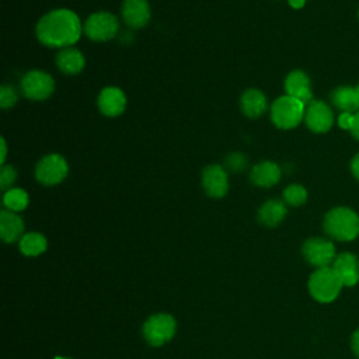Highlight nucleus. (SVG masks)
Returning a JSON list of instances; mask_svg holds the SVG:
<instances>
[{"label":"nucleus","instance_id":"obj_3","mask_svg":"<svg viewBox=\"0 0 359 359\" xmlns=\"http://www.w3.org/2000/svg\"><path fill=\"white\" fill-rule=\"evenodd\" d=\"M342 287L344 286L339 278L337 276L335 271L331 266L314 269L310 273L309 282H307V289L310 296L316 302L323 304H328L337 300Z\"/></svg>","mask_w":359,"mask_h":359},{"label":"nucleus","instance_id":"obj_25","mask_svg":"<svg viewBox=\"0 0 359 359\" xmlns=\"http://www.w3.org/2000/svg\"><path fill=\"white\" fill-rule=\"evenodd\" d=\"M18 100V93L11 84H3L0 88V107L3 109L13 108Z\"/></svg>","mask_w":359,"mask_h":359},{"label":"nucleus","instance_id":"obj_18","mask_svg":"<svg viewBox=\"0 0 359 359\" xmlns=\"http://www.w3.org/2000/svg\"><path fill=\"white\" fill-rule=\"evenodd\" d=\"M55 63L63 74L74 76V74L81 73V70L86 66V59H84V55L79 49L69 46V48L60 49L56 53Z\"/></svg>","mask_w":359,"mask_h":359},{"label":"nucleus","instance_id":"obj_8","mask_svg":"<svg viewBox=\"0 0 359 359\" xmlns=\"http://www.w3.org/2000/svg\"><path fill=\"white\" fill-rule=\"evenodd\" d=\"M119 31V21L118 18L108 13V11H97L87 17L83 32L87 38H90L94 42H107Z\"/></svg>","mask_w":359,"mask_h":359},{"label":"nucleus","instance_id":"obj_2","mask_svg":"<svg viewBox=\"0 0 359 359\" xmlns=\"http://www.w3.org/2000/svg\"><path fill=\"white\" fill-rule=\"evenodd\" d=\"M323 230L331 240L353 241L359 237V215L348 206H335L324 215Z\"/></svg>","mask_w":359,"mask_h":359},{"label":"nucleus","instance_id":"obj_4","mask_svg":"<svg viewBox=\"0 0 359 359\" xmlns=\"http://www.w3.org/2000/svg\"><path fill=\"white\" fill-rule=\"evenodd\" d=\"M306 104L290 95L278 97L269 108L271 121L279 129H293L304 119Z\"/></svg>","mask_w":359,"mask_h":359},{"label":"nucleus","instance_id":"obj_15","mask_svg":"<svg viewBox=\"0 0 359 359\" xmlns=\"http://www.w3.org/2000/svg\"><path fill=\"white\" fill-rule=\"evenodd\" d=\"M285 91L286 95L297 98L303 104H309L313 101L311 81L306 72L303 70H292L285 79Z\"/></svg>","mask_w":359,"mask_h":359},{"label":"nucleus","instance_id":"obj_26","mask_svg":"<svg viewBox=\"0 0 359 359\" xmlns=\"http://www.w3.org/2000/svg\"><path fill=\"white\" fill-rule=\"evenodd\" d=\"M224 167L233 172H240L247 167V157L243 153L233 151L226 156Z\"/></svg>","mask_w":359,"mask_h":359},{"label":"nucleus","instance_id":"obj_35","mask_svg":"<svg viewBox=\"0 0 359 359\" xmlns=\"http://www.w3.org/2000/svg\"><path fill=\"white\" fill-rule=\"evenodd\" d=\"M53 359H72V358H66V356H55Z\"/></svg>","mask_w":359,"mask_h":359},{"label":"nucleus","instance_id":"obj_32","mask_svg":"<svg viewBox=\"0 0 359 359\" xmlns=\"http://www.w3.org/2000/svg\"><path fill=\"white\" fill-rule=\"evenodd\" d=\"M306 1H307V0H287L289 6H290L292 8H294V10H300V8H303V7H304V4H306Z\"/></svg>","mask_w":359,"mask_h":359},{"label":"nucleus","instance_id":"obj_5","mask_svg":"<svg viewBox=\"0 0 359 359\" xmlns=\"http://www.w3.org/2000/svg\"><path fill=\"white\" fill-rule=\"evenodd\" d=\"M177 332V321L168 313L151 314L142 325V335L144 341L154 348L170 342Z\"/></svg>","mask_w":359,"mask_h":359},{"label":"nucleus","instance_id":"obj_1","mask_svg":"<svg viewBox=\"0 0 359 359\" xmlns=\"http://www.w3.org/2000/svg\"><path fill=\"white\" fill-rule=\"evenodd\" d=\"M83 32L79 15L67 8H56L42 15L35 27L36 39L48 48H69Z\"/></svg>","mask_w":359,"mask_h":359},{"label":"nucleus","instance_id":"obj_21","mask_svg":"<svg viewBox=\"0 0 359 359\" xmlns=\"http://www.w3.org/2000/svg\"><path fill=\"white\" fill-rule=\"evenodd\" d=\"M331 104L341 112H356L359 111V102L356 88L351 86H338L330 94Z\"/></svg>","mask_w":359,"mask_h":359},{"label":"nucleus","instance_id":"obj_10","mask_svg":"<svg viewBox=\"0 0 359 359\" xmlns=\"http://www.w3.org/2000/svg\"><path fill=\"white\" fill-rule=\"evenodd\" d=\"M303 121L311 132L325 133L334 125V112L327 102L321 100H313L306 105Z\"/></svg>","mask_w":359,"mask_h":359},{"label":"nucleus","instance_id":"obj_34","mask_svg":"<svg viewBox=\"0 0 359 359\" xmlns=\"http://www.w3.org/2000/svg\"><path fill=\"white\" fill-rule=\"evenodd\" d=\"M355 88H356V95H358V102H359V83H358V86Z\"/></svg>","mask_w":359,"mask_h":359},{"label":"nucleus","instance_id":"obj_14","mask_svg":"<svg viewBox=\"0 0 359 359\" xmlns=\"http://www.w3.org/2000/svg\"><path fill=\"white\" fill-rule=\"evenodd\" d=\"M97 107L100 112L105 116H119L126 108V95L119 87H105L98 94Z\"/></svg>","mask_w":359,"mask_h":359},{"label":"nucleus","instance_id":"obj_19","mask_svg":"<svg viewBox=\"0 0 359 359\" xmlns=\"http://www.w3.org/2000/svg\"><path fill=\"white\" fill-rule=\"evenodd\" d=\"M0 236L7 244L20 241V238L24 236V220L18 216V213L7 209L0 212Z\"/></svg>","mask_w":359,"mask_h":359},{"label":"nucleus","instance_id":"obj_33","mask_svg":"<svg viewBox=\"0 0 359 359\" xmlns=\"http://www.w3.org/2000/svg\"><path fill=\"white\" fill-rule=\"evenodd\" d=\"M1 164H6V157H7V143L6 139L1 137Z\"/></svg>","mask_w":359,"mask_h":359},{"label":"nucleus","instance_id":"obj_27","mask_svg":"<svg viewBox=\"0 0 359 359\" xmlns=\"http://www.w3.org/2000/svg\"><path fill=\"white\" fill-rule=\"evenodd\" d=\"M17 180V171L13 165H7L3 164L1 170H0V188L3 191H7L11 188V185L15 182Z\"/></svg>","mask_w":359,"mask_h":359},{"label":"nucleus","instance_id":"obj_7","mask_svg":"<svg viewBox=\"0 0 359 359\" xmlns=\"http://www.w3.org/2000/svg\"><path fill=\"white\" fill-rule=\"evenodd\" d=\"M20 88L25 98L31 101H43L53 94L55 80L49 73L34 69L21 77Z\"/></svg>","mask_w":359,"mask_h":359},{"label":"nucleus","instance_id":"obj_29","mask_svg":"<svg viewBox=\"0 0 359 359\" xmlns=\"http://www.w3.org/2000/svg\"><path fill=\"white\" fill-rule=\"evenodd\" d=\"M351 351L356 359H359V327L351 335Z\"/></svg>","mask_w":359,"mask_h":359},{"label":"nucleus","instance_id":"obj_31","mask_svg":"<svg viewBox=\"0 0 359 359\" xmlns=\"http://www.w3.org/2000/svg\"><path fill=\"white\" fill-rule=\"evenodd\" d=\"M349 168H351V174L359 181V153H356L352 160H351V164H349Z\"/></svg>","mask_w":359,"mask_h":359},{"label":"nucleus","instance_id":"obj_23","mask_svg":"<svg viewBox=\"0 0 359 359\" xmlns=\"http://www.w3.org/2000/svg\"><path fill=\"white\" fill-rule=\"evenodd\" d=\"M28 203H29V196L22 188H10L4 192L3 205L7 210L18 213L25 210Z\"/></svg>","mask_w":359,"mask_h":359},{"label":"nucleus","instance_id":"obj_17","mask_svg":"<svg viewBox=\"0 0 359 359\" xmlns=\"http://www.w3.org/2000/svg\"><path fill=\"white\" fill-rule=\"evenodd\" d=\"M241 112L251 119L262 116L268 109L266 95L257 88H248L241 94L240 98Z\"/></svg>","mask_w":359,"mask_h":359},{"label":"nucleus","instance_id":"obj_28","mask_svg":"<svg viewBox=\"0 0 359 359\" xmlns=\"http://www.w3.org/2000/svg\"><path fill=\"white\" fill-rule=\"evenodd\" d=\"M353 114L355 112H341L337 118L338 126L345 129V130H349L351 126H352V122H353Z\"/></svg>","mask_w":359,"mask_h":359},{"label":"nucleus","instance_id":"obj_11","mask_svg":"<svg viewBox=\"0 0 359 359\" xmlns=\"http://www.w3.org/2000/svg\"><path fill=\"white\" fill-rule=\"evenodd\" d=\"M202 187L208 196L223 198L229 191V175L223 165L209 164L202 171Z\"/></svg>","mask_w":359,"mask_h":359},{"label":"nucleus","instance_id":"obj_13","mask_svg":"<svg viewBox=\"0 0 359 359\" xmlns=\"http://www.w3.org/2000/svg\"><path fill=\"white\" fill-rule=\"evenodd\" d=\"M123 22L132 29H140L151 18V10L147 0H123L121 8Z\"/></svg>","mask_w":359,"mask_h":359},{"label":"nucleus","instance_id":"obj_16","mask_svg":"<svg viewBox=\"0 0 359 359\" xmlns=\"http://www.w3.org/2000/svg\"><path fill=\"white\" fill-rule=\"evenodd\" d=\"M282 177L280 167L272 160H264L255 164L250 171V181L259 188L275 187Z\"/></svg>","mask_w":359,"mask_h":359},{"label":"nucleus","instance_id":"obj_9","mask_svg":"<svg viewBox=\"0 0 359 359\" xmlns=\"http://www.w3.org/2000/svg\"><path fill=\"white\" fill-rule=\"evenodd\" d=\"M69 172L67 161L57 153L43 156L35 165V178L38 182L46 187L60 184Z\"/></svg>","mask_w":359,"mask_h":359},{"label":"nucleus","instance_id":"obj_30","mask_svg":"<svg viewBox=\"0 0 359 359\" xmlns=\"http://www.w3.org/2000/svg\"><path fill=\"white\" fill-rule=\"evenodd\" d=\"M349 132H351L352 137L359 140V111H356L353 114V122H352V126H351Z\"/></svg>","mask_w":359,"mask_h":359},{"label":"nucleus","instance_id":"obj_12","mask_svg":"<svg viewBox=\"0 0 359 359\" xmlns=\"http://www.w3.org/2000/svg\"><path fill=\"white\" fill-rule=\"evenodd\" d=\"M331 268L335 271L342 286L352 287L359 282V258L349 251L337 254Z\"/></svg>","mask_w":359,"mask_h":359},{"label":"nucleus","instance_id":"obj_20","mask_svg":"<svg viewBox=\"0 0 359 359\" xmlns=\"http://www.w3.org/2000/svg\"><path fill=\"white\" fill-rule=\"evenodd\" d=\"M287 215L286 203L280 199H268L258 209V222L265 227H276Z\"/></svg>","mask_w":359,"mask_h":359},{"label":"nucleus","instance_id":"obj_22","mask_svg":"<svg viewBox=\"0 0 359 359\" xmlns=\"http://www.w3.org/2000/svg\"><path fill=\"white\" fill-rule=\"evenodd\" d=\"M48 248V240L42 233L29 231L25 233L18 241V250L25 257H38Z\"/></svg>","mask_w":359,"mask_h":359},{"label":"nucleus","instance_id":"obj_36","mask_svg":"<svg viewBox=\"0 0 359 359\" xmlns=\"http://www.w3.org/2000/svg\"><path fill=\"white\" fill-rule=\"evenodd\" d=\"M358 17H359V11H358Z\"/></svg>","mask_w":359,"mask_h":359},{"label":"nucleus","instance_id":"obj_24","mask_svg":"<svg viewBox=\"0 0 359 359\" xmlns=\"http://www.w3.org/2000/svg\"><path fill=\"white\" fill-rule=\"evenodd\" d=\"M283 202L289 206H302L307 202V189L300 184H290L283 189Z\"/></svg>","mask_w":359,"mask_h":359},{"label":"nucleus","instance_id":"obj_6","mask_svg":"<svg viewBox=\"0 0 359 359\" xmlns=\"http://www.w3.org/2000/svg\"><path fill=\"white\" fill-rule=\"evenodd\" d=\"M302 255L309 265L318 269L331 266L337 257V251L331 238L309 237L302 244Z\"/></svg>","mask_w":359,"mask_h":359}]
</instances>
